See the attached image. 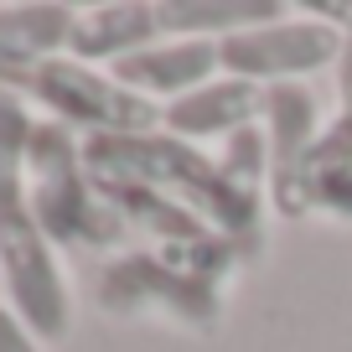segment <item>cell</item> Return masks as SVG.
Masks as SVG:
<instances>
[{
  "label": "cell",
  "mask_w": 352,
  "mask_h": 352,
  "mask_svg": "<svg viewBox=\"0 0 352 352\" xmlns=\"http://www.w3.org/2000/svg\"><path fill=\"white\" fill-rule=\"evenodd\" d=\"M36 120L21 109L16 94H0V275L16 316L26 321L36 342H63L73 306L67 280L57 270V254L47 233L36 228L26 202V151H32Z\"/></svg>",
  "instance_id": "2"
},
{
  "label": "cell",
  "mask_w": 352,
  "mask_h": 352,
  "mask_svg": "<svg viewBox=\"0 0 352 352\" xmlns=\"http://www.w3.org/2000/svg\"><path fill=\"white\" fill-rule=\"evenodd\" d=\"M16 83L32 94L36 104L57 114L63 124H78L88 135H145L161 130V104L130 94L124 83H114L109 73L88 63H73V57H47L36 63L26 78Z\"/></svg>",
  "instance_id": "4"
},
{
  "label": "cell",
  "mask_w": 352,
  "mask_h": 352,
  "mask_svg": "<svg viewBox=\"0 0 352 352\" xmlns=\"http://www.w3.org/2000/svg\"><path fill=\"white\" fill-rule=\"evenodd\" d=\"M0 352H42L36 337L26 331V321L16 316L11 306H0Z\"/></svg>",
  "instance_id": "15"
},
{
  "label": "cell",
  "mask_w": 352,
  "mask_h": 352,
  "mask_svg": "<svg viewBox=\"0 0 352 352\" xmlns=\"http://www.w3.org/2000/svg\"><path fill=\"white\" fill-rule=\"evenodd\" d=\"M161 42V21H155V6L145 0H109V6H94L73 21L67 36V57L73 63H124V57L145 52V47Z\"/></svg>",
  "instance_id": "10"
},
{
  "label": "cell",
  "mask_w": 352,
  "mask_h": 352,
  "mask_svg": "<svg viewBox=\"0 0 352 352\" xmlns=\"http://www.w3.org/2000/svg\"><path fill=\"white\" fill-rule=\"evenodd\" d=\"M264 145H270V182L264 197L280 218H306V155L321 135V109L306 83L264 88Z\"/></svg>",
  "instance_id": "7"
},
{
  "label": "cell",
  "mask_w": 352,
  "mask_h": 352,
  "mask_svg": "<svg viewBox=\"0 0 352 352\" xmlns=\"http://www.w3.org/2000/svg\"><path fill=\"white\" fill-rule=\"evenodd\" d=\"M26 202L47 243H114L124 218L99 197V187L83 171V145L73 140L63 120H36L32 151H26Z\"/></svg>",
  "instance_id": "3"
},
{
  "label": "cell",
  "mask_w": 352,
  "mask_h": 352,
  "mask_svg": "<svg viewBox=\"0 0 352 352\" xmlns=\"http://www.w3.org/2000/svg\"><path fill=\"white\" fill-rule=\"evenodd\" d=\"M83 171L94 187H151L187 202L197 218H208L223 239L259 228V197L233 187L223 176L218 155H202L197 145L176 140L166 130L145 135H88L83 140Z\"/></svg>",
  "instance_id": "1"
},
{
  "label": "cell",
  "mask_w": 352,
  "mask_h": 352,
  "mask_svg": "<svg viewBox=\"0 0 352 352\" xmlns=\"http://www.w3.org/2000/svg\"><path fill=\"white\" fill-rule=\"evenodd\" d=\"M280 16H290V6L280 0H161L155 6L161 36H208V42L270 26Z\"/></svg>",
  "instance_id": "12"
},
{
  "label": "cell",
  "mask_w": 352,
  "mask_h": 352,
  "mask_svg": "<svg viewBox=\"0 0 352 352\" xmlns=\"http://www.w3.org/2000/svg\"><path fill=\"white\" fill-rule=\"evenodd\" d=\"M337 52H342V32H331L327 21H311L296 6H290V16H280V21L218 42L223 73L243 78V83H259V88L306 83L311 73L337 63Z\"/></svg>",
  "instance_id": "5"
},
{
  "label": "cell",
  "mask_w": 352,
  "mask_h": 352,
  "mask_svg": "<svg viewBox=\"0 0 352 352\" xmlns=\"http://www.w3.org/2000/svg\"><path fill=\"white\" fill-rule=\"evenodd\" d=\"M99 300L114 316H140V311H166L171 321L192 331H208L218 316V285L197 280L192 270L171 264L166 254H130V259L104 270Z\"/></svg>",
  "instance_id": "6"
},
{
  "label": "cell",
  "mask_w": 352,
  "mask_h": 352,
  "mask_svg": "<svg viewBox=\"0 0 352 352\" xmlns=\"http://www.w3.org/2000/svg\"><path fill=\"white\" fill-rule=\"evenodd\" d=\"M296 11H306L311 21H327L331 32H342V36L352 32V0H306V6H296Z\"/></svg>",
  "instance_id": "14"
},
{
  "label": "cell",
  "mask_w": 352,
  "mask_h": 352,
  "mask_svg": "<svg viewBox=\"0 0 352 352\" xmlns=\"http://www.w3.org/2000/svg\"><path fill=\"white\" fill-rule=\"evenodd\" d=\"M306 208L352 223V114L321 124L306 155Z\"/></svg>",
  "instance_id": "13"
},
{
  "label": "cell",
  "mask_w": 352,
  "mask_h": 352,
  "mask_svg": "<svg viewBox=\"0 0 352 352\" xmlns=\"http://www.w3.org/2000/svg\"><path fill=\"white\" fill-rule=\"evenodd\" d=\"M78 11L57 6V0H26V6H0V78L16 83L36 63L63 57L67 36H73Z\"/></svg>",
  "instance_id": "11"
},
{
  "label": "cell",
  "mask_w": 352,
  "mask_h": 352,
  "mask_svg": "<svg viewBox=\"0 0 352 352\" xmlns=\"http://www.w3.org/2000/svg\"><path fill=\"white\" fill-rule=\"evenodd\" d=\"M218 73H223L218 42H208V36H161L155 47H145V52H135V57L109 67L114 83H124L130 94H140L151 104L187 99L202 83H212Z\"/></svg>",
  "instance_id": "8"
},
{
  "label": "cell",
  "mask_w": 352,
  "mask_h": 352,
  "mask_svg": "<svg viewBox=\"0 0 352 352\" xmlns=\"http://www.w3.org/2000/svg\"><path fill=\"white\" fill-rule=\"evenodd\" d=\"M331 73H337V104H342V114H352V32L342 36V52H337V63H331Z\"/></svg>",
  "instance_id": "16"
},
{
  "label": "cell",
  "mask_w": 352,
  "mask_h": 352,
  "mask_svg": "<svg viewBox=\"0 0 352 352\" xmlns=\"http://www.w3.org/2000/svg\"><path fill=\"white\" fill-rule=\"evenodd\" d=\"M259 114H264V88L218 73L212 83H202L197 94L166 104L161 130L176 135V140H187V145H208V140H233L239 130L259 124Z\"/></svg>",
  "instance_id": "9"
}]
</instances>
